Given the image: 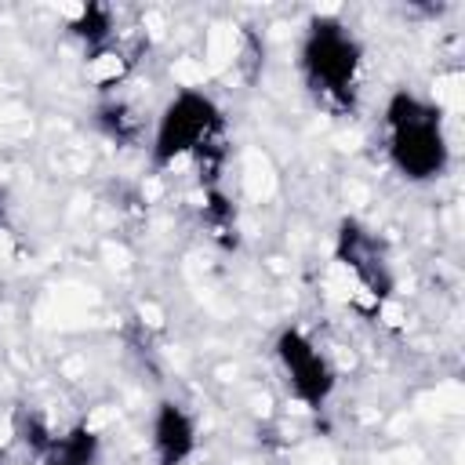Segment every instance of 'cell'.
Masks as SVG:
<instances>
[{"mask_svg": "<svg viewBox=\"0 0 465 465\" xmlns=\"http://www.w3.org/2000/svg\"><path fill=\"white\" fill-rule=\"evenodd\" d=\"M145 145L149 167L156 174L193 167L200 174V185H222V167L229 153L225 109L203 87H178L160 105Z\"/></svg>", "mask_w": 465, "mask_h": 465, "instance_id": "1", "label": "cell"}, {"mask_svg": "<svg viewBox=\"0 0 465 465\" xmlns=\"http://www.w3.org/2000/svg\"><path fill=\"white\" fill-rule=\"evenodd\" d=\"M381 149L392 174L407 185H432L447 178L454 145L443 105L414 87L389 91L381 102Z\"/></svg>", "mask_w": 465, "mask_h": 465, "instance_id": "2", "label": "cell"}, {"mask_svg": "<svg viewBox=\"0 0 465 465\" xmlns=\"http://www.w3.org/2000/svg\"><path fill=\"white\" fill-rule=\"evenodd\" d=\"M294 65H298L305 94L323 113L349 116L356 109L360 87H363V69H367V47L345 18L312 15L302 29Z\"/></svg>", "mask_w": 465, "mask_h": 465, "instance_id": "3", "label": "cell"}, {"mask_svg": "<svg viewBox=\"0 0 465 465\" xmlns=\"http://www.w3.org/2000/svg\"><path fill=\"white\" fill-rule=\"evenodd\" d=\"M272 363L283 392L309 414H320L338 392V367L327 349L298 323H283L272 334Z\"/></svg>", "mask_w": 465, "mask_h": 465, "instance_id": "4", "label": "cell"}, {"mask_svg": "<svg viewBox=\"0 0 465 465\" xmlns=\"http://www.w3.org/2000/svg\"><path fill=\"white\" fill-rule=\"evenodd\" d=\"M334 269H341L356 294L371 298L374 305L389 302L396 291V269L392 258L385 251V243L378 240V232L371 225H363L360 218H341L334 229Z\"/></svg>", "mask_w": 465, "mask_h": 465, "instance_id": "5", "label": "cell"}, {"mask_svg": "<svg viewBox=\"0 0 465 465\" xmlns=\"http://www.w3.org/2000/svg\"><path fill=\"white\" fill-rule=\"evenodd\" d=\"M145 440L153 465H189L200 450V418L193 414L189 403L163 396L149 411Z\"/></svg>", "mask_w": 465, "mask_h": 465, "instance_id": "6", "label": "cell"}, {"mask_svg": "<svg viewBox=\"0 0 465 465\" xmlns=\"http://www.w3.org/2000/svg\"><path fill=\"white\" fill-rule=\"evenodd\" d=\"M65 29L76 44H84V51H98V47L113 44V36H116V11L109 4L87 0L73 11H65Z\"/></svg>", "mask_w": 465, "mask_h": 465, "instance_id": "7", "label": "cell"}, {"mask_svg": "<svg viewBox=\"0 0 465 465\" xmlns=\"http://www.w3.org/2000/svg\"><path fill=\"white\" fill-rule=\"evenodd\" d=\"M94 127H98L109 142H116V145H138V142L145 138V120H142V113H138L127 98H120V94H109V98L98 102V109H94Z\"/></svg>", "mask_w": 465, "mask_h": 465, "instance_id": "8", "label": "cell"}, {"mask_svg": "<svg viewBox=\"0 0 465 465\" xmlns=\"http://www.w3.org/2000/svg\"><path fill=\"white\" fill-rule=\"evenodd\" d=\"M84 73L98 91H116L131 73V58L113 40V44H105L98 51H84Z\"/></svg>", "mask_w": 465, "mask_h": 465, "instance_id": "9", "label": "cell"}, {"mask_svg": "<svg viewBox=\"0 0 465 465\" xmlns=\"http://www.w3.org/2000/svg\"><path fill=\"white\" fill-rule=\"evenodd\" d=\"M200 218H203L207 232H211L218 243H225V247L236 243V207H232V200L225 196L222 185H203V207H200Z\"/></svg>", "mask_w": 465, "mask_h": 465, "instance_id": "10", "label": "cell"}, {"mask_svg": "<svg viewBox=\"0 0 465 465\" xmlns=\"http://www.w3.org/2000/svg\"><path fill=\"white\" fill-rule=\"evenodd\" d=\"M40 465H80V461H73L69 454H62V450H54V447H51V450L40 458Z\"/></svg>", "mask_w": 465, "mask_h": 465, "instance_id": "11", "label": "cell"}, {"mask_svg": "<svg viewBox=\"0 0 465 465\" xmlns=\"http://www.w3.org/2000/svg\"><path fill=\"white\" fill-rule=\"evenodd\" d=\"M0 222H4V196H0Z\"/></svg>", "mask_w": 465, "mask_h": 465, "instance_id": "12", "label": "cell"}]
</instances>
